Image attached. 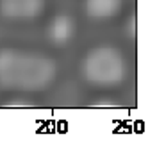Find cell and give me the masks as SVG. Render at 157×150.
<instances>
[{
	"mask_svg": "<svg viewBox=\"0 0 157 150\" xmlns=\"http://www.w3.org/2000/svg\"><path fill=\"white\" fill-rule=\"evenodd\" d=\"M82 75L95 86H116L127 75V61L113 47H97L84 56Z\"/></svg>",
	"mask_w": 157,
	"mask_h": 150,
	"instance_id": "obj_2",
	"label": "cell"
},
{
	"mask_svg": "<svg viewBox=\"0 0 157 150\" xmlns=\"http://www.w3.org/2000/svg\"><path fill=\"white\" fill-rule=\"evenodd\" d=\"M123 0H84V9L89 18L105 20L116 16L121 9Z\"/></svg>",
	"mask_w": 157,
	"mask_h": 150,
	"instance_id": "obj_5",
	"label": "cell"
},
{
	"mask_svg": "<svg viewBox=\"0 0 157 150\" xmlns=\"http://www.w3.org/2000/svg\"><path fill=\"white\" fill-rule=\"evenodd\" d=\"M73 32H75V23H73V20L70 18L68 14L54 16V20L50 21V25H48V30H47L48 40L54 45H57V47L66 45L71 40Z\"/></svg>",
	"mask_w": 157,
	"mask_h": 150,
	"instance_id": "obj_4",
	"label": "cell"
},
{
	"mask_svg": "<svg viewBox=\"0 0 157 150\" xmlns=\"http://www.w3.org/2000/svg\"><path fill=\"white\" fill-rule=\"evenodd\" d=\"M57 75L56 61L32 52L0 48V88L34 93L47 90Z\"/></svg>",
	"mask_w": 157,
	"mask_h": 150,
	"instance_id": "obj_1",
	"label": "cell"
},
{
	"mask_svg": "<svg viewBox=\"0 0 157 150\" xmlns=\"http://www.w3.org/2000/svg\"><path fill=\"white\" fill-rule=\"evenodd\" d=\"M45 0H0V13L9 20H27L41 14Z\"/></svg>",
	"mask_w": 157,
	"mask_h": 150,
	"instance_id": "obj_3",
	"label": "cell"
},
{
	"mask_svg": "<svg viewBox=\"0 0 157 150\" xmlns=\"http://www.w3.org/2000/svg\"><path fill=\"white\" fill-rule=\"evenodd\" d=\"M127 32L130 38H136V16H132L128 20V25H127Z\"/></svg>",
	"mask_w": 157,
	"mask_h": 150,
	"instance_id": "obj_6",
	"label": "cell"
}]
</instances>
